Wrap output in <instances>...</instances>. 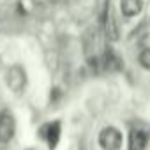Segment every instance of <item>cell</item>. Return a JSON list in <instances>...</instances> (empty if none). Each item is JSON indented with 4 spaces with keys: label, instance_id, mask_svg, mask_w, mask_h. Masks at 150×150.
Masks as SVG:
<instances>
[{
    "label": "cell",
    "instance_id": "277c9868",
    "mask_svg": "<svg viewBox=\"0 0 150 150\" xmlns=\"http://www.w3.org/2000/svg\"><path fill=\"white\" fill-rule=\"evenodd\" d=\"M103 23H104V34L110 41H118V27L117 21L113 18V13L106 7V13L103 16Z\"/></svg>",
    "mask_w": 150,
    "mask_h": 150
},
{
    "label": "cell",
    "instance_id": "5b68a950",
    "mask_svg": "<svg viewBox=\"0 0 150 150\" xmlns=\"http://www.w3.org/2000/svg\"><path fill=\"white\" fill-rule=\"evenodd\" d=\"M148 145V138L141 129H132L129 134V150H145Z\"/></svg>",
    "mask_w": 150,
    "mask_h": 150
},
{
    "label": "cell",
    "instance_id": "8992f818",
    "mask_svg": "<svg viewBox=\"0 0 150 150\" xmlns=\"http://www.w3.org/2000/svg\"><path fill=\"white\" fill-rule=\"evenodd\" d=\"M120 9L125 18H132L141 13L143 0H120Z\"/></svg>",
    "mask_w": 150,
    "mask_h": 150
},
{
    "label": "cell",
    "instance_id": "ba28073f",
    "mask_svg": "<svg viewBox=\"0 0 150 150\" xmlns=\"http://www.w3.org/2000/svg\"><path fill=\"white\" fill-rule=\"evenodd\" d=\"M139 64H141V67H145L146 71H150V48H145L141 53H139Z\"/></svg>",
    "mask_w": 150,
    "mask_h": 150
},
{
    "label": "cell",
    "instance_id": "52a82bcc",
    "mask_svg": "<svg viewBox=\"0 0 150 150\" xmlns=\"http://www.w3.org/2000/svg\"><path fill=\"white\" fill-rule=\"evenodd\" d=\"M48 127V146L53 150V148H57V145H58V139H60V122H53V124H50V125H46Z\"/></svg>",
    "mask_w": 150,
    "mask_h": 150
},
{
    "label": "cell",
    "instance_id": "6da1fadb",
    "mask_svg": "<svg viewBox=\"0 0 150 150\" xmlns=\"http://www.w3.org/2000/svg\"><path fill=\"white\" fill-rule=\"evenodd\" d=\"M6 83L14 94H21L27 87V72L21 65H11L6 72Z\"/></svg>",
    "mask_w": 150,
    "mask_h": 150
},
{
    "label": "cell",
    "instance_id": "3957f363",
    "mask_svg": "<svg viewBox=\"0 0 150 150\" xmlns=\"http://www.w3.org/2000/svg\"><path fill=\"white\" fill-rule=\"evenodd\" d=\"M16 131V120L9 110L0 111V143H7L13 139Z\"/></svg>",
    "mask_w": 150,
    "mask_h": 150
},
{
    "label": "cell",
    "instance_id": "7a4b0ae2",
    "mask_svg": "<svg viewBox=\"0 0 150 150\" xmlns=\"http://www.w3.org/2000/svg\"><path fill=\"white\" fill-rule=\"evenodd\" d=\"M99 145L103 150H120L122 146V132L113 127L108 125L99 132Z\"/></svg>",
    "mask_w": 150,
    "mask_h": 150
}]
</instances>
